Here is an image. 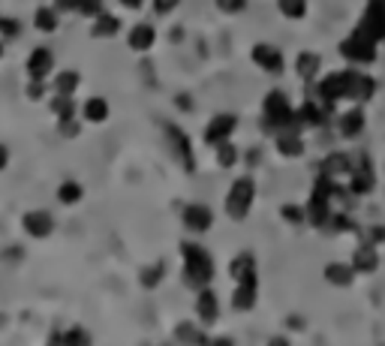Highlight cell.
<instances>
[{
	"label": "cell",
	"mask_w": 385,
	"mask_h": 346,
	"mask_svg": "<svg viewBox=\"0 0 385 346\" xmlns=\"http://www.w3.org/2000/svg\"><path fill=\"white\" fill-rule=\"evenodd\" d=\"M181 259H184V268H181L184 286L196 292V289H205L214 283L217 262L208 247H202L199 241H181Z\"/></svg>",
	"instance_id": "6da1fadb"
},
{
	"label": "cell",
	"mask_w": 385,
	"mask_h": 346,
	"mask_svg": "<svg viewBox=\"0 0 385 346\" xmlns=\"http://www.w3.org/2000/svg\"><path fill=\"white\" fill-rule=\"evenodd\" d=\"M283 130H301L298 121H295V102L283 87H271L262 97V133L277 136Z\"/></svg>",
	"instance_id": "7a4b0ae2"
},
{
	"label": "cell",
	"mask_w": 385,
	"mask_h": 346,
	"mask_svg": "<svg viewBox=\"0 0 385 346\" xmlns=\"http://www.w3.org/2000/svg\"><path fill=\"white\" fill-rule=\"evenodd\" d=\"M253 202H256V181H253V175H241L226 190L223 211H226L229 220L241 223V220H247V217H250Z\"/></svg>",
	"instance_id": "3957f363"
},
{
	"label": "cell",
	"mask_w": 385,
	"mask_h": 346,
	"mask_svg": "<svg viewBox=\"0 0 385 346\" xmlns=\"http://www.w3.org/2000/svg\"><path fill=\"white\" fill-rule=\"evenodd\" d=\"M337 48H340V58L349 63V67H362V70L370 67V63H376V58H379V43H374L370 36H364L355 28L349 36H343Z\"/></svg>",
	"instance_id": "277c9868"
},
{
	"label": "cell",
	"mask_w": 385,
	"mask_h": 346,
	"mask_svg": "<svg viewBox=\"0 0 385 346\" xmlns=\"http://www.w3.org/2000/svg\"><path fill=\"white\" fill-rule=\"evenodd\" d=\"M163 136H166V145H169L172 160L181 166V172H187V175L196 172V151H192V139L184 126L163 124Z\"/></svg>",
	"instance_id": "5b68a950"
},
{
	"label": "cell",
	"mask_w": 385,
	"mask_h": 346,
	"mask_svg": "<svg viewBox=\"0 0 385 346\" xmlns=\"http://www.w3.org/2000/svg\"><path fill=\"white\" fill-rule=\"evenodd\" d=\"M379 178H376V166H374V157L370 153H355L352 157V172L346 178V187L355 199H367L370 193L376 190Z\"/></svg>",
	"instance_id": "8992f818"
},
{
	"label": "cell",
	"mask_w": 385,
	"mask_h": 346,
	"mask_svg": "<svg viewBox=\"0 0 385 346\" xmlns=\"http://www.w3.org/2000/svg\"><path fill=\"white\" fill-rule=\"evenodd\" d=\"M250 60L256 70H262L265 75H271V79L286 72V55L274 43H256L250 48Z\"/></svg>",
	"instance_id": "52a82bcc"
},
{
	"label": "cell",
	"mask_w": 385,
	"mask_h": 346,
	"mask_svg": "<svg viewBox=\"0 0 385 346\" xmlns=\"http://www.w3.org/2000/svg\"><path fill=\"white\" fill-rule=\"evenodd\" d=\"M355 31H362L364 36H370L374 43H385V0H367V6L358 18Z\"/></svg>",
	"instance_id": "ba28073f"
},
{
	"label": "cell",
	"mask_w": 385,
	"mask_h": 346,
	"mask_svg": "<svg viewBox=\"0 0 385 346\" xmlns=\"http://www.w3.org/2000/svg\"><path fill=\"white\" fill-rule=\"evenodd\" d=\"M335 118H337V114H331L322 106V99H316V97H307L301 106H295V121H298L301 130H319V126L331 124Z\"/></svg>",
	"instance_id": "9c48e42d"
},
{
	"label": "cell",
	"mask_w": 385,
	"mask_h": 346,
	"mask_svg": "<svg viewBox=\"0 0 385 346\" xmlns=\"http://www.w3.org/2000/svg\"><path fill=\"white\" fill-rule=\"evenodd\" d=\"M21 232L33 241H45L55 235V214L48 208H31L21 214Z\"/></svg>",
	"instance_id": "30bf717a"
},
{
	"label": "cell",
	"mask_w": 385,
	"mask_h": 346,
	"mask_svg": "<svg viewBox=\"0 0 385 346\" xmlns=\"http://www.w3.org/2000/svg\"><path fill=\"white\" fill-rule=\"evenodd\" d=\"M181 226L187 229L190 235H205V232H211V226H214V211H211V205H205V202H187L184 208H181Z\"/></svg>",
	"instance_id": "8fae6325"
},
{
	"label": "cell",
	"mask_w": 385,
	"mask_h": 346,
	"mask_svg": "<svg viewBox=\"0 0 385 346\" xmlns=\"http://www.w3.org/2000/svg\"><path fill=\"white\" fill-rule=\"evenodd\" d=\"M335 124H337L340 139H346V142H355V139H362L364 130H367V112H364V106L352 102L349 109H343V112L337 114Z\"/></svg>",
	"instance_id": "7c38bea8"
},
{
	"label": "cell",
	"mask_w": 385,
	"mask_h": 346,
	"mask_svg": "<svg viewBox=\"0 0 385 346\" xmlns=\"http://www.w3.org/2000/svg\"><path fill=\"white\" fill-rule=\"evenodd\" d=\"M235 130H238V114H232V112H217L214 118L208 121V126H205V145L217 148L220 142H229V139L235 136Z\"/></svg>",
	"instance_id": "4fadbf2b"
},
{
	"label": "cell",
	"mask_w": 385,
	"mask_h": 346,
	"mask_svg": "<svg viewBox=\"0 0 385 346\" xmlns=\"http://www.w3.org/2000/svg\"><path fill=\"white\" fill-rule=\"evenodd\" d=\"M24 72L28 79H51L55 75V51L48 45H36L24 58Z\"/></svg>",
	"instance_id": "5bb4252c"
},
{
	"label": "cell",
	"mask_w": 385,
	"mask_h": 346,
	"mask_svg": "<svg viewBox=\"0 0 385 346\" xmlns=\"http://www.w3.org/2000/svg\"><path fill=\"white\" fill-rule=\"evenodd\" d=\"M352 268L362 277H367V274H376L379 271V265H382V256H379V247L376 244H370V241H358V247L352 250Z\"/></svg>",
	"instance_id": "9a60e30c"
},
{
	"label": "cell",
	"mask_w": 385,
	"mask_h": 346,
	"mask_svg": "<svg viewBox=\"0 0 385 346\" xmlns=\"http://www.w3.org/2000/svg\"><path fill=\"white\" fill-rule=\"evenodd\" d=\"M376 97V79L370 72H364L362 67H352V82H349V102L358 106H367L370 99Z\"/></svg>",
	"instance_id": "2e32d148"
},
{
	"label": "cell",
	"mask_w": 385,
	"mask_h": 346,
	"mask_svg": "<svg viewBox=\"0 0 385 346\" xmlns=\"http://www.w3.org/2000/svg\"><path fill=\"white\" fill-rule=\"evenodd\" d=\"M256 301H259V277H250V280H238L235 292H232V310L238 313H250Z\"/></svg>",
	"instance_id": "e0dca14e"
},
{
	"label": "cell",
	"mask_w": 385,
	"mask_h": 346,
	"mask_svg": "<svg viewBox=\"0 0 385 346\" xmlns=\"http://www.w3.org/2000/svg\"><path fill=\"white\" fill-rule=\"evenodd\" d=\"M196 319L202 325H214L220 319V298L211 286L196 289Z\"/></svg>",
	"instance_id": "ac0fdd59"
},
{
	"label": "cell",
	"mask_w": 385,
	"mask_h": 346,
	"mask_svg": "<svg viewBox=\"0 0 385 346\" xmlns=\"http://www.w3.org/2000/svg\"><path fill=\"white\" fill-rule=\"evenodd\" d=\"M126 45H130V51H136V55H145V51L157 45V28H153L151 21L133 24L130 33H126Z\"/></svg>",
	"instance_id": "d6986e66"
},
{
	"label": "cell",
	"mask_w": 385,
	"mask_h": 346,
	"mask_svg": "<svg viewBox=\"0 0 385 346\" xmlns=\"http://www.w3.org/2000/svg\"><path fill=\"white\" fill-rule=\"evenodd\" d=\"M274 148H277V153L283 160H298V157H304V151H307L304 133L301 130H283V133H277L274 136Z\"/></svg>",
	"instance_id": "ffe728a7"
},
{
	"label": "cell",
	"mask_w": 385,
	"mask_h": 346,
	"mask_svg": "<svg viewBox=\"0 0 385 346\" xmlns=\"http://www.w3.org/2000/svg\"><path fill=\"white\" fill-rule=\"evenodd\" d=\"M79 118L85 124H106L112 118V106H109V99L106 97H87L85 102H79Z\"/></svg>",
	"instance_id": "44dd1931"
},
{
	"label": "cell",
	"mask_w": 385,
	"mask_h": 346,
	"mask_svg": "<svg viewBox=\"0 0 385 346\" xmlns=\"http://www.w3.org/2000/svg\"><path fill=\"white\" fill-rule=\"evenodd\" d=\"M121 31H124L121 16H114V12H109V9H102L97 18H91L94 40H114V36H121Z\"/></svg>",
	"instance_id": "7402d4cb"
},
{
	"label": "cell",
	"mask_w": 385,
	"mask_h": 346,
	"mask_svg": "<svg viewBox=\"0 0 385 346\" xmlns=\"http://www.w3.org/2000/svg\"><path fill=\"white\" fill-rule=\"evenodd\" d=\"M322 277H325V283L328 286H335V289H349L355 283V277L358 271L352 268V262H328L322 268Z\"/></svg>",
	"instance_id": "603a6c76"
},
{
	"label": "cell",
	"mask_w": 385,
	"mask_h": 346,
	"mask_svg": "<svg viewBox=\"0 0 385 346\" xmlns=\"http://www.w3.org/2000/svg\"><path fill=\"white\" fill-rule=\"evenodd\" d=\"M319 172H325L331 178H337V181H343V178H349V172H352V153H346V151L325 153V160L319 163Z\"/></svg>",
	"instance_id": "cb8c5ba5"
},
{
	"label": "cell",
	"mask_w": 385,
	"mask_h": 346,
	"mask_svg": "<svg viewBox=\"0 0 385 346\" xmlns=\"http://www.w3.org/2000/svg\"><path fill=\"white\" fill-rule=\"evenodd\" d=\"M319 72H322V58H319L316 51L304 48L295 55V75H298L301 82H316Z\"/></svg>",
	"instance_id": "d4e9b609"
},
{
	"label": "cell",
	"mask_w": 385,
	"mask_h": 346,
	"mask_svg": "<svg viewBox=\"0 0 385 346\" xmlns=\"http://www.w3.org/2000/svg\"><path fill=\"white\" fill-rule=\"evenodd\" d=\"M229 277L235 280H250V277H259V262H256V256L250 250H241L238 256H232V262H229Z\"/></svg>",
	"instance_id": "484cf974"
},
{
	"label": "cell",
	"mask_w": 385,
	"mask_h": 346,
	"mask_svg": "<svg viewBox=\"0 0 385 346\" xmlns=\"http://www.w3.org/2000/svg\"><path fill=\"white\" fill-rule=\"evenodd\" d=\"M33 28L36 33H55L60 28V9L55 4H43L33 9Z\"/></svg>",
	"instance_id": "4316f807"
},
{
	"label": "cell",
	"mask_w": 385,
	"mask_h": 346,
	"mask_svg": "<svg viewBox=\"0 0 385 346\" xmlns=\"http://www.w3.org/2000/svg\"><path fill=\"white\" fill-rule=\"evenodd\" d=\"M55 199L63 205V208H75V205H82L85 199V187L82 181H75V178H63L55 190Z\"/></svg>",
	"instance_id": "83f0119b"
},
{
	"label": "cell",
	"mask_w": 385,
	"mask_h": 346,
	"mask_svg": "<svg viewBox=\"0 0 385 346\" xmlns=\"http://www.w3.org/2000/svg\"><path fill=\"white\" fill-rule=\"evenodd\" d=\"M82 85V72L79 70H60L51 75V94H63V97H75Z\"/></svg>",
	"instance_id": "f1b7e54d"
},
{
	"label": "cell",
	"mask_w": 385,
	"mask_h": 346,
	"mask_svg": "<svg viewBox=\"0 0 385 346\" xmlns=\"http://www.w3.org/2000/svg\"><path fill=\"white\" fill-rule=\"evenodd\" d=\"M48 112L55 114V121H67V118H79V102L75 97H63V94H51L48 99Z\"/></svg>",
	"instance_id": "f546056e"
},
{
	"label": "cell",
	"mask_w": 385,
	"mask_h": 346,
	"mask_svg": "<svg viewBox=\"0 0 385 346\" xmlns=\"http://www.w3.org/2000/svg\"><path fill=\"white\" fill-rule=\"evenodd\" d=\"M214 163L220 166V169H235V166L241 163V148L232 142V139H229V142H220L214 148Z\"/></svg>",
	"instance_id": "4dcf8cb0"
},
{
	"label": "cell",
	"mask_w": 385,
	"mask_h": 346,
	"mask_svg": "<svg viewBox=\"0 0 385 346\" xmlns=\"http://www.w3.org/2000/svg\"><path fill=\"white\" fill-rule=\"evenodd\" d=\"M175 340L178 343H208V331H202L196 323H190V319H181V323L175 325Z\"/></svg>",
	"instance_id": "1f68e13d"
},
{
	"label": "cell",
	"mask_w": 385,
	"mask_h": 346,
	"mask_svg": "<svg viewBox=\"0 0 385 346\" xmlns=\"http://www.w3.org/2000/svg\"><path fill=\"white\" fill-rule=\"evenodd\" d=\"M325 232L331 235H349V232H358V226L352 220V214L346 208H335V214H331V220L325 226Z\"/></svg>",
	"instance_id": "d6a6232c"
},
{
	"label": "cell",
	"mask_w": 385,
	"mask_h": 346,
	"mask_svg": "<svg viewBox=\"0 0 385 346\" xmlns=\"http://www.w3.org/2000/svg\"><path fill=\"white\" fill-rule=\"evenodd\" d=\"M166 280V262H153V265H145L142 271H139V286L142 289H157L160 283Z\"/></svg>",
	"instance_id": "836d02e7"
},
{
	"label": "cell",
	"mask_w": 385,
	"mask_h": 346,
	"mask_svg": "<svg viewBox=\"0 0 385 346\" xmlns=\"http://www.w3.org/2000/svg\"><path fill=\"white\" fill-rule=\"evenodd\" d=\"M51 343H91V331H85L79 325H70V328H60L48 337Z\"/></svg>",
	"instance_id": "e575fe53"
},
{
	"label": "cell",
	"mask_w": 385,
	"mask_h": 346,
	"mask_svg": "<svg viewBox=\"0 0 385 346\" xmlns=\"http://www.w3.org/2000/svg\"><path fill=\"white\" fill-rule=\"evenodd\" d=\"M307 0H277V12L283 18H289V21H301V18H307Z\"/></svg>",
	"instance_id": "d590c367"
},
{
	"label": "cell",
	"mask_w": 385,
	"mask_h": 346,
	"mask_svg": "<svg viewBox=\"0 0 385 346\" xmlns=\"http://www.w3.org/2000/svg\"><path fill=\"white\" fill-rule=\"evenodd\" d=\"M280 217L289 223V226H307V208L301 202H286L280 205Z\"/></svg>",
	"instance_id": "8d00e7d4"
},
{
	"label": "cell",
	"mask_w": 385,
	"mask_h": 346,
	"mask_svg": "<svg viewBox=\"0 0 385 346\" xmlns=\"http://www.w3.org/2000/svg\"><path fill=\"white\" fill-rule=\"evenodd\" d=\"M51 91V82L48 79H28V87H24V97L31 102H43Z\"/></svg>",
	"instance_id": "74e56055"
},
{
	"label": "cell",
	"mask_w": 385,
	"mask_h": 346,
	"mask_svg": "<svg viewBox=\"0 0 385 346\" xmlns=\"http://www.w3.org/2000/svg\"><path fill=\"white\" fill-rule=\"evenodd\" d=\"M21 21L16 18V16H0V40H18V36H21Z\"/></svg>",
	"instance_id": "f35d334b"
},
{
	"label": "cell",
	"mask_w": 385,
	"mask_h": 346,
	"mask_svg": "<svg viewBox=\"0 0 385 346\" xmlns=\"http://www.w3.org/2000/svg\"><path fill=\"white\" fill-rule=\"evenodd\" d=\"M247 4L250 0H214V6L226 12V16H241V12H247Z\"/></svg>",
	"instance_id": "ab89813d"
},
{
	"label": "cell",
	"mask_w": 385,
	"mask_h": 346,
	"mask_svg": "<svg viewBox=\"0 0 385 346\" xmlns=\"http://www.w3.org/2000/svg\"><path fill=\"white\" fill-rule=\"evenodd\" d=\"M82 118H67V121H58V133L63 136V139H79V133H82Z\"/></svg>",
	"instance_id": "60d3db41"
},
{
	"label": "cell",
	"mask_w": 385,
	"mask_h": 346,
	"mask_svg": "<svg viewBox=\"0 0 385 346\" xmlns=\"http://www.w3.org/2000/svg\"><path fill=\"white\" fill-rule=\"evenodd\" d=\"M102 9H106V0H85L82 9H79V16L82 18H97Z\"/></svg>",
	"instance_id": "b9f144b4"
},
{
	"label": "cell",
	"mask_w": 385,
	"mask_h": 346,
	"mask_svg": "<svg viewBox=\"0 0 385 346\" xmlns=\"http://www.w3.org/2000/svg\"><path fill=\"white\" fill-rule=\"evenodd\" d=\"M364 241H370V244L382 247V244H385V226H382V223H374V226H367V232H364Z\"/></svg>",
	"instance_id": "7bdbcfd3"
},
{
	"label": "cell",
	"mask_w": 385,
	"mask_h": 346,
	"mask_svg": "<svg viewBox=\"0 0 385 346\" xmlns=\"http://www.w3.org/2000/svg\"><path fill=\"white\" fill-rule=\"evenodd\" d=\"M178 4H181V0H151V6L157 16H172V12L178 9Z\"/></svg>",
	"instance_id": "ee69618b"
},
{
	"label": "cell",
	"mask_w": 385,
	"mask_h": 346,
	"mask_svg": "<svg viewBox=\"0 0 385 346\" xmlns=\"http://www.w3.org/2000/svg\"><path fill=\"white\" fill-rule=\"evenodd\" d=\"M82 4H85V0H55V6H58L60 12H75V16H79Z\"/></svg>",
	"instance_id": "f6af8a7d"
},
{
	"label": "cell",
	"mask_w": 385,
	"mask_h": 346,
	"mask_svg": "<svg viewBox=\"0 0 385 346\" xmlns=\"http://www.w3.org/2000/svg\"><path fill=\"white\" fill-rule=\"evenodd\" d=\"M9 163H12V151H9V145L0 142V172H6Z\"/></svg>",
	"instance_id": "bcb514c9"
},
{
	"label": "cell",
	"mask_w": 385,
	"mask_h": 346,
	"mask_svg": "<svg viewBox=\"0 0 385 346\" xmlns=\"http://www.w3.org/2000/svg\"><path fill=\"white\" fill-rule=\"evenodd\" d=\"M118 4H121L124 9H133V12H139V9H145V0H118Z\"/></svg>",
	"instance_id": "7dc6e473"
},
{
	"label": "cell",
	"mask_w": 385,
	"mask_h": 346,
	"mask_svg": "<svg viewBox=\"0 0 385 346\" xmlns=\"http://www.w3.org/2000/svg\"><path fill=\"white\" fill-rule=\"evenodd\" d=\"M175 102H178V109H181V112H190V109H192V97H187V94L175 97Z\"/></svg>",
	"instance_id": "c3c4849f"
},
{
	"label": "cell",
	"mask_w": 385,
	"mask_h": 346,
	"mask_svg": "<svg viewBox=\"0 0 385 346\" xmlns=\"http://www.w3.org/2000/svg\"><path fill=\"white\" fill-rule=\"evenodd\" d=\"M0 58H4V40H0Z\"/></svg>",
	"instance_id": "681fc988"
}]
</instances>
